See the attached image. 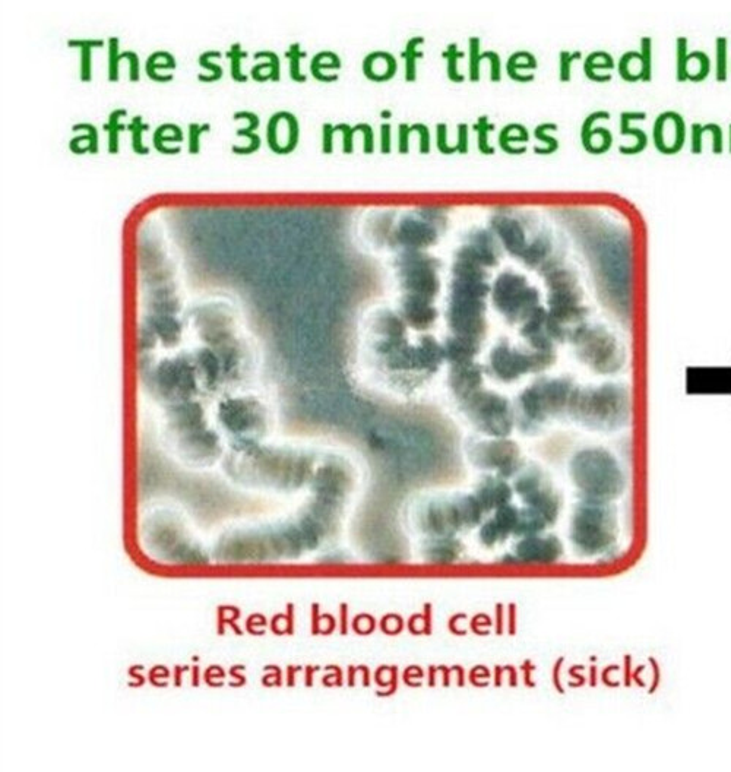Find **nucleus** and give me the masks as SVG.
Returning <instances> with one entry per match:
<instances>
[{
    "label": "nucleus",
    "instance_id": "obj_16",
    "mask_svg": "<svg viewBox=\"0 0 731 772\" xmlns=\"http://www.w3.org/2000/svg\"><path fill=\"white\" fill-rule=\"evenodd\" d=\"M514 553L521 562L552 563L562 556L563 546L558 537L541 533L522 537L515 544Z\"/></svg>",
    "mask_w": 731,
    "mask_h": 772
},
{
    "label": "nucleus",
    "instance_id": "obj_34",
    "mask_svg": "<svg viewBox=\"0 0 731 772\" xmlns=\"http://www.w3.org/2000/svg\"><path fill=\"white\" fill-rule=\"evenodd\" d=\"M305 55L306 53L300 50V44L297 43L291 44L290 49L286 52L287 58L290 59L291 78L296 79V81H303L306 78L300 72V58H303Z\"/></svg>",
    "mask_w": 731,
    "mask_h": 772
},
{
    "label": "nucleus",
    "instance_id": "obj_36",
    "mask_svg": "<svg viewBox=\"0 0 731 772\" xmlns=\"http://www.w3.org/2000/svg\"><path fill=\"white\" fill-rule=\"evenodd\" d=\"M686 58H688V40H686L685 37H679V39H677V79H679V81H686Z\"/></svg>",
    "mask_w": 731,
    "mask_h": 772
},
{
    "label": "nucleus",
    "instance_id": "obj_14",
    "mask_svg": "<svg viewBox=\"0 0 731 772\" xmlns=\"http://www.w3.org/2000/svg\"><path fill=\"white\" fill-rule=\"evenodd\" d=\"M556 356L550 351L514 350L509 346H499L490 354L489 370L501 381L512 382L528 373L546 372L553 366Z\"/></svg>",
    "mask_w": 731,
    "mask_h": 772
},
{
    "label": "nucleus",
    "instance_id": "obj_4",
    "mask_svg": "<svg viewBox=\"0 0 731 772\" xmlns=\"http://www.w3.org/2000/svg\"><path fill=\"white\" fill-rule=\"evenodd\" d=\"M155 410L158 438L174 461L191 470L223 463L227 442L215 422L211 401H186Z\"/></svg>",
    "mask_w": 731,
    "mask_h": 772
},
{
    "label": "nucleus",
    "instance_id": "obj_29",
    "mask_svg": "<svg viewBox=\"0 0 731 772\" xmlns=\"http://www.w3.org/2000/svg\"><path fill=\"white\" fill-rule=\"evenodd\" d=\"M214 58H221L220 50H205L199 55L198 62L202 68L210 71V74H198L199 81L211 82L218 81L224 75L223 66L220 63L214 62Z\"/></svg>",
    "mask_w": 731,
    "mask_h": 772
},
{
    "label": "nucleus",
    "instance_id": "obj_5",
    "mask_svg": "<svg viewBox=\"0 0 731 772\" xmlns=\"http://www.w3.org/2000/svg\"><path fill=\"white\" fill-rule=\"evenodd\" d=\"M136 375L139 389L154 408L193 400L211 401L193 344L172 351L139 354Z\"/></svg>",
    "mask_w": 731,
    "mask_h": 772
},
{
    "label": "nucleus",
    "instance_id": "obj_8",
    "mask_svg": "<svg viewBox=\"0 0 731 772\" xmlns=\"http://www.w3.org/2000/svg\"><path fill=\"white\" fill-rule=\"evenodd\" d=\"M212 413L227 449L270 441L277 426V407L258 385L217 398Z\"/></svg>",
    "mask_w": 731,
    "mask_h": 772
},
{
    "label": "nucleus",
    "instance_id": "obj_33",
    "mask_svg": "<svg viewBox=\"0 0 731 772\" xmlns=\"http://www.w3.org/2000/svg\"><path fill=\"white\" fill-rule=\"evenodd\" d=\"M233 119H246L249 122V125L246 126V128L237 129V136H246L252 134V132H256V129L261 126V117H259L258 113L252 112V110H237V112L233 115Z\"/></svg>",
    "mask_w": 731,
    "mask_h": 772
},
{
    "label": "nucleus",
    "instance_id": "obj_18",
    "mask_svg": "<svg viewBox=\"0 0 731 772\" xmlns=\"http://www.w3.org/2000/svg\"><path fill=\"white\" fill-rule=\"evenodd\" d=\"M474 492L479 496L480 501L486 506L487 511L495 512L496 509L511 503L514 496V487L508 483V480L502 477L489 474L483 477L474 487Z\"/></svg>",
    "mask_w": 731,
    "mask_h": 772
},
{
    "label": "nucleus",
    "instance_id": "obj_32",
    "mask_svg": "<svg viewBox=\"0 0 731 772\" xmlns=\"http://www.w3.org/2000/svg\"><path fill=\"white\" fill-rule=\"evenodd\" d=\"M211 131V123H198L191 122L188 125V147L189 153L199 154L201 153V135L208 134Z\"/></svg>",
    "mask_w": 731,
    "mask_h": 772
},
{
    "label": "nucleus",
    "instance_id": "obj_1",
    "mask_svg": "<svg viewBox=\"0 0 731 772\" xmlns=\"http://www.w3.org/2000/svg\"><path fill=\"white\" fill-rule=\"evenodd\" d=\"M356 482V470L347 458L325 454L308 501L286 518L224 528L212 544V558L223 563H271L318 550L341 527Z\"/></svg>",
    "mask_w": 731,
    "mask_h": 772
},
{
    "label": "nucleus",
    "instance_id": "obj_7",
    "mask_svg": "<svg viewBox=\"0 0 731 772\" xmlns=\"http://www.w3.org/2000/svg\"><path fill=\"white\" fill-rule=\"evenodd\" d=\"M449 388L465 419L477 432L493 438H508L515 427L514 403L484 386V370L470 362L454 363Z\"/></svg>",
    "mask_w": 731,
    "mask_h": 772
},
{
    "label": "nucleus",
    "instance_id": "obj_38",
    "mask_svg": "<svg viewBox=\"0 0 731 772\" xmlns=\"http://www.w3.org/2000/svg\"><path fill=\"white\" fill-rule=\"evenodd\" d=\"M731 126V125H730Z\"/></svg>",
    "mask_w": 731,
    "mask_h": 772
},
{
    "label": "nucleus",
    "instance_id": "obj_31",
    "mask_svg": "<svg viewBox=\"0 0 731 772\" xmlns=\"http://www.w3.org/2000/svg\"><path fill=\"white\" fill-rule=\"evenodd\" d=\"M227 58L230 59V74L231 78L237 82L248 81L249 75L243 72L242 62L243 59L248 58V50L243 49L242 44L233 43L230 49L226 52Z\"/></svg>",
    "mask_w": 731,
    "mask_h": 772
},
{
    "label": "nucleus",
    "instance_id": "obj_30",
    "mask_svg": "<svg viewBox=\"0 0 731 772\" xmlns=\"http://www.w3.org/2000/svg\"><path fill=\"white\" fill-rule=\"evenodd\" d=\"M150 129V123L145 122L144 116L136 115L128 123V131L131 132L132 150L136 154L145 155L150 153V148L145 144L142 135Z\"/></svg>",
    "mask_w": 731,
    "mask_h": 772
},
{
    "label": "nucleus",
    "instance_id": "obj_17",
    "mask_svg": "<svg viewBox=\"0 0 731 772\" xmlns=\"http://www.w3.org/2000/svg\"><path fill=\"white\" fill-rule=\"evenodd\" d=\"M655 147L664 154H676L685 144V120L676 112H664L654 123Z\"/></svg>",
    "mask_w": 731,
    "mask_h": 772
},
{
    "label": "nucleus",
    "instance_id": "obj_11",
    "mask_svg": "<svg viewBox=\"0 0 731 772\" xmlns=\"http://www.w3.org/2000/svg\"><path fill=\"white\" fill-rule=\"evenodd\" d=\"M616 534V509L612 502L579 501L575 506L569 537L578 553L601 555L615 544Z\"/></svg>",
    "mask_w": 731,
    "mask_h": 772
},
{
    "label": "nucleus",
    "instance_id": "obj_13",
    "mask_svg": "<svg viewBox=\"0 0 731 772\" xmlns=\"http://www.w3.org/2000/svg\"><path fill=\"white\" fill-rule=\"evenodd\" d=\"M514 492L518 493L524 506L536 509L546 517L550 525L558 521L562 498L552 477L539 464L527 463L514 477Z\"/></svg>",
    "mask_w": 731,
    "mask_h": 772
},
{
    "label": "nucleus",
    "instance_id": "obj_24",
    "mask_svg": "<svg viewBox=\"0 0 731 772\" xmlns=\"http://www.w3.org/2000/svg\"><path fill=\"white\" fill-rule=\"evenodd\" d=\"M72 131L79 132L84 131V136H74L69 141V148L74 151L75 154L91 153L97 154L100 151V132L94 123L91 122H79L72 126Z\"/></svg>",
    "mask_w": 731,
    "mask_h": 772
},
{
    "label": "nucleus",
    "instance_id": "obj_9",
    "mask_svg": "<svg viewBox=\"0 0 731 772\" xmlns=\"http://www.w3.org/2000/svg\"><path fill=\"white\" fill-rule=\"evenodd\" d=\"M489 515L476 492L430 496L414 506L413 525L424 539L457 537L483 524Z\"/></svg>",
    "mask_w": 731,
    "mask_h": 772
},
{
    "label": "nucleus",
    "instance_id": "obj_6",
    "mask_svg": "<svg viewBox=\"0 0 731 772\" xmlns=\"http://www.w3.org/2000/svg\"><path fill=\"white\" fill-rule=\"evenodd\" d=\"M139 540L145 553L160 562L196 565L208 560L188 515L172 503H154L142 512Z\"/></svg>",
    "mask_w": 731,
    "mask_h": 772
},
{
    "label": "nucleus",
    "instance_id": "obj_19",
    "mask_svg": "<svg viewBox=\"0 0 731 772\" xmlns=\"http://www.w3.org/2000/svg\"><path fill=\"white\" fill-rule=\"evenodd\" d=\"M107 50H109V60H107V78L109 81L116 82L120 78V62L128 59L129 79L132 82L139 81L141 78V60L135 50L128 49L120 52V39L117 36H110L107 39Z\"/></svg>",
    "mask_w": 731,
    "mask_h": 772
},
{
    "label": "nucleus",
    "instance_id": "obj_37",
    "mask_svg": "<svg viewBox=\"0 0 731 772\" xmlns=\"http://www.w3.org/2000/svg\"><path fill=\"white\" fill-rule=\"evenodd\" d=\"M245 138H248V145H243V147L237 144L231 145V151L234 154H252L261 148L262 138L258 132H252V134L246 135Z\"/></svg>",
    "mask_w": 731,
    "mask_h": 772
},
{
    "label": "nucleus",
    "instance_id": "obj_2",
    "mask_svg": "<svg viewBox=\"0 0 731 772\" xmlns=\"http://www.w3.org/2000/svg\"><path fill=\"white\" fill-rule=\"evenodd\" d=\"M514 408L515 426L524 435L541 433L553 423L612 432L628 423L634 400L631 386L623 382L591 384L574 376L544 375L522 389Z\"/></svg>",
    "mask_w": 731,
    "mask_h": 772
},
{
    "label": "nucleus",
    "instance_id": "obj_20",
    "mask_svg": "<svg viewBox=\"0 0 731 772\" xmlns=\"http://www.w3.org/2000/svg\"><path fill=\"white\" fill-rule=\"evenodd\" d=\"M620 74L628 81L651 79V39H642V52H629L620 60Z\"/></svg>",
    "mask_w": 731,
    "mask_h": 772
},
{
    "label": "nucleus",
    "instance_id": "obj_27",
    "mask_svg": "<svg viewBox=\"0 0 731 772\" xmlns=\"http://www.w3.org/2000/svg\"><path fill=\"white\" fill-rule=\"evenodd\" d=\"M183 131L177 123L164 122L160 126H157L153 134V144L160 153L164 154H177L180 150H173V148L167 147V142H180L183 141Z\"/></svg>",
    "mask_w": 731,
    "mask_h": 772
},
{
    "label": "nucleus",
    "instance_id": "obj_23",
    "mask_svg": "<svg viewBox=\"0 0 731 772\" xmlns=\"http://www.w3.org/2000/svg\"><path fill=\"white\" fill-rule=\"evenodd\" d=\"M176 66L177 60L173 53H170L169 50H155L145 62V71H147L148 77L154 81L167 82L174 78L173 72L160 71L176 69Z\"/></svg>",
    "mask_w": 731,
    "mask_h": 772
},
{
    "label": "nucleus",
    "instance_id": "obj_21",
    "mask_svg": "<svg viewBox=\"0 0 731 772\" xmlns=\"http://www.w3.org/2000/svg\"><path fill=\"white\" fill-rule=\"evenodd\" d=\"M462 549L464 546L458 537H430L424 539L420 552L429 562L449 563L460 558Z\"/></svg>",
    "mask_w": 731,
    "mask_h": 772
},
{
    "label": "nucleus",
    "instance_id": "obj_3",
    "mask_svg": "<svg viewBox=\"0 0 731 772\" xmlns=\"http://www.w3.org/2000/svg\"><path fill=\"white\" fill-rule=\"evenodd\" d=\"M324 455L310 446L270 439L227 449L221 468L227 480L240 489L293 495L310 489Z\"/></svg>",
    "mask_w": 731,
    "mask_h": 772
},
{
    "label": "nucleus",
    "instance_id": "obj_25",
    "mask_svg": "<svg viewBox=\"0 0 731 772\" xmlns=\"http://www.w3.org/2000/svg\"><path fill=\"white\" fill-rule=\"evenodd\" d=\"M253 56L259 60L251 69L253 79L259 82L267 81V79H272V81L280 79L281 65L277 53L272 52V50H259Z\"/></svg>",
    "mask_w": 731,
    "mask_h": 772
},
{
    "label": "nucleus",
    "instance_id": "obj_10",
    "mask_svg": "<svg viewBox=\"0 0 731 772\" xmlns=\"http://www.w3.org/2000/svg\"><path fill=\"white\" fill-rule=\"evenodd\" d=\"M569 476L581 501L612 502L625 490V476L607 449L584 448L572 457Z\"/></svg>",
    "mask_w": 731,
    "mask_h": 772
},
{
    "label": "nucleus",
    "instance_id": "obj_15",
    "mask_svg": "<svg viewBox=\"0 0 731 772\" xmlns=\"http://www.w3.org/2000/svg\"><path fill=\"white\" fill-rule=\"evenodd\" d=\"M518 520H520V508L514 503H506L496 509L492 517L481 524V543L486 547H493L503 543L509 536H515Z\"/></svg>",
    "mask_w": 731,
    "mask_h": 772
},
{
    "label": "nucleus",
    "instance_id": "obj_35",
    "mask_svg": "<svg viewBox=\"0 0 731 772\" xmlns=\"http://www.w3.org/2000/svg\"><path fill=\"white\" fill-rule=\"evenodd\" d=\"M717 79L718 81H726L727 79V39L726 37H718L717 41Z\"/></svg>",
    "mask_w": 731,
    "mask_h": 772
},
{
    "label": "nucleus",
    "instance_id": "obj_26",
    "mask_svg": "<svg viewBox=\"0 0 731 772\" xmlns=\"http://www.w3.org/2000/svg\"><path fill=\"white\" fill-rule=\"evenodd\" d=\"M125 116H128V109H125V107H116L115 110L110 112L109 117H107V122L103 125L104 131H106L107 136H109V139H107V148H109L110 154L119 153L120 134H122L125 129H128V125L120 122V119Z\"/></svg>",
    "mask_w": 731,
    "mask_h": 772
},
{
    "label": "nucleus",
    "instance_id": "obj_28",
    "mask_svg": "<svg viewBox=\"0 0 731 772\" xmlns=\"http://www.w3.org/2000/svg\"><path fill=\"white\" fill-rule=\"evenodd\" d=\"M710 74V59L704 52H693L688 55L685 63V79L702 81Z\"/></svg>",
    "mask_w": 731,
    "mask_h": 772
},
{
    "label": "nucleus",
    "instance_id": "obj_22",
    "mask_svg": "<svg viewBox=\"0 0 731 772\" xmlns=\"http://www.w3.org/2000/svg\"><path fill=\"white\" fill-rule=\"evenodd\" d=\"M106 40L101 37H81V39H69L68 46L71 49H79L81 52V63H79V77L82 81H91L93 79V50L97 47H103Z\"/></svg>",
    "mask_w": 731,
    "mask_h": 772
},
{
    "label": "nucleus",
    "instance_id": "obj_12",
    "mask_svg": "<svg viewBox=\"0 0 731 772\" xmlns=\"http://www.w3.org/2000/svg\"><path fill=\"white\" fill-rule=\"evenodd\" d=\"M464 451L473 467L506 480L514 479L527 464L520 446L508 438L484 435L470 438L465 442Z\"/></svg>",
    "mask_w": 731,
    "mask_h": 772
}]
</instances>
